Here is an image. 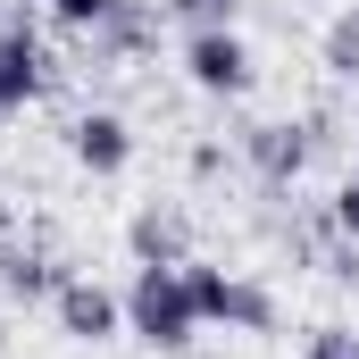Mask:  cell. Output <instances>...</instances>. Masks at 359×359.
<instances>
[{"instance_id": "1", "label": "cell", "mask_w": 359, "mask_h": 359, "mask_svg": "<svg viewBox=\"0 0 359 359\" xmlns=\"http://www.w3.org/2000/svg\"><path fill=\"white\" fill-rule=\"evenodd\" d=\"M192 326H201V309L184 292V268H134V284H126V334H142L151 351H184Z\"/></svg>"}, {"instance_id": "2", "label": "cell", "mask_w": 359, "mask_h": 359, "mask_svg": "<svg viewBox=\"0 0 359 359\" xmlns=\"http://www.w3.org/2000/svg\"><path fill=\"white\" fill-rule=\"evenodd\" d=\"M184 292L201 309V326H234V334H276V292L251 276H226L209 259H184Z\"/></svg>"}, {"instance_id": "3", "label": "cell", "mask_w": 359, "mask_h": 359, "mask_svg": "<svg viewBox=\"0 0 359 359\" xmlns=\"http://www.w3.org/2000/svg\"><path fill=\"white\" fill-rule=\"evenodd\" d=\"M184 76H192L201 92H217V100L251 92V42H243L234 25H209V34H184Z\"/></svg>"}, {"instance_id": "4", "label": "cell", "mask_w": 359, "mask_h": 359, "mask_svg": "<svg viewBox=\"0 0 359 359\" xmlns=\"http://www.w3.org/2000/svg\"><path fill=\"white\" fill-rule=\"evenodd\" d=\"M50 309H59V334H67V343H109V334H126V301H117L109 284H92V276H67V284L50 292Z\"/></svg>"}, {"instance_id": "5", "label": "cell", "mask_w": 359, "mask_h": 359, "mask_svg": "<svg viewBox=\"0 0 359 359\" xmlns=\"http://www.w3.org/2000/svg\"><path fill=\"white\" fill-rule=\"evenodd\" d=\"M50 84V59H42V34L25 25V17H8L0 25V117H17L34 92Z\"/></svg>"}, {"instance_id": "6", "label": "cell", "mask_w": 359, "mask_h": 359, "mask_svg": "<svg viewBox=\"0 0 359 359\" xmlns=\"http://www.w3.org/2000/svg\"><path fill=\"white\" fill-rule=\"evenodd\" d=\"M67 151H76L84 176H126V159H134V126H126L117 109H84V117L67 126Z\"/></svg>"}, {"instance_id": "7", "label": "cell", "mask_w": 359, "mask_h": 359, "mask_svg": "<svg viewBox=\"0 0 359 359\" xmlns=\"http://www.w3.org/2000/svg\"><path fill=\"white\" fill-rule=\"evenodd\" d=\"M243 159H251V176H259V184L284 192V184L309 168V134H301L292 117H268V126H251V134H243Z\"/></svg>"}, {"instance_id": "8", "label": "cell", "mask_w": 359, "mask_h": 359, "mask_svg": "<svg viewBox=\"0 0 359 359\" xmlns=\"http://www.w3.org/2000/svg\"><path fill=\"white\" fill-rule=\"evenodd\" d=\"M184 243H192V234H184V209L142 201V209L126 217V251H134V268H184V259H192Z\"/></svg>"}, {"instance_id": "9", "label": "cell", "mask_w": 359, "mask_h": 359, "mask_svg": "<svg viewBox=\"0 0 359 359\" xmlns=\"http://www.w3.org/2000/svg\"><path fill=\"white\" fill-rule=\"evenodd\" d=\"M59 284H67V276L50 268L42 251H25V243H8V251H0V292H17V301H50Z\"/></svg>"}, {"instance_id": "10", "label": "cell", "mask_w": 359, "mask_h": 359, "mask_svg": "<svg viewBox=\"0 0 359 359\" xmlns=\"http://www.w3.org/2000/svg\"><path fill=\"white\" fill-rule=\"evenodd\" d=\"M159 34V8H142V0H109V17L92 25V50H142Z\"/></svg>"}, {"instance_id": "11", "label": "cell", "mask_w": 359, "mask_h": 359, "mask_svg": "<svg viewBox=\"0 0 359 359\" xmlns=\"http://www.w3.org/2000/svg\"><path fill=\"white\" fill-rule=\"evenodd\" d=\"M326 67H334L343 84H359V8H343V17L326 25Z\"/></svg>"}, {"instance_id": "12", "label": "cell", "mask_w": 359, "mask_h": 359, "mask_svg": "<svg viewBox=\"0 0 359 359\" xmlns=\"http://www.w3.org/2000/svg\"><path fill=\"white\" fill-rule=\"evenodd\" d=\"M301 359H359V334H351V326H318Z\"/></svg>"}, {"instance_id": "13", "label": "cell", "mask_w": 359, "mask_h": 359, "mask_svg": "<svg viewBox=\"0 0 359 359\" xmlns=\"http://www.w3.org/2000/svg\"><path fill=\"white\" fill-rule=\"evenodd\" d=\"M334 234H343V243H359V168L343 176V192H334Z\"/></svg>"}, {"instance_id": "14", "label": "cell", "mask_w": 359, "mask_h": 359, "mask_svg": "<svg viewBox=\"0 0 359 359\" xmlns=\"http://www.w3.org/2000/svg\"><path fill=\"white\" fill-rule=\"evenodd\" d=\"M42 8H50V17H59V25H100V17H109V0H42Z\"/></svg>"}]
</instances>
